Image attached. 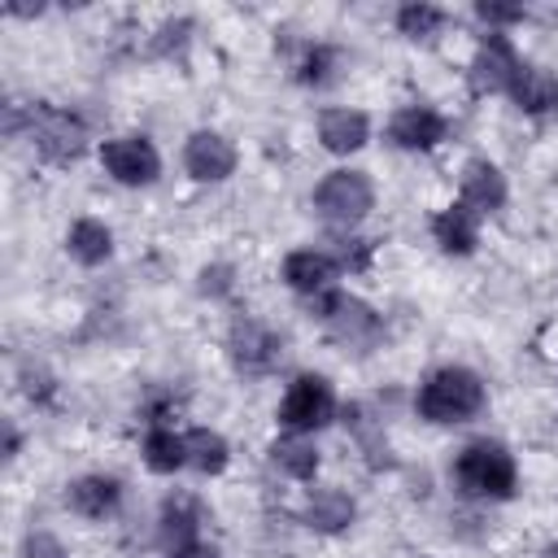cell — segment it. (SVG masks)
<instances>
[{"label": "cell", "instance_id": "obj_1", "mask_svg": "<svg viewBox=\"0 0 558 558\" xmlns=\"http://www.w3.org/2000/svg\"><path fill=\"white\" fill-rule=\"evenodd\" d=\"M414 405L427 423H466L484 410V379L466 366H440L423 379Z\"/></svg>", "mask_w": 558, "mask_h": 558}, {"label": "cell", "instance_id": "obj_2", "mask_svg": "<svg viewBox=\"0 0 558 558\" xmlns=\"http://www.w3.org/2000/svg\"><path fill=\"white\" fill-rule=\"evenodd\" d=\"M453 480L466 497L480 501H506L514 493V453L501 440H471L458 458H453Z\"/></svg>", "mask_w": 558, "mask_h": 558}, {"label": "cell", "instance_id": "obj_3", "mask_svg": "<svg viewBox=\"0 0 558 558\" xmlns=\"http://www.w3.org/2000/svg\"><path fill=\"white\" fill-rule=\"evenodd\" d=\"M310 310L323 318V327L340 340V344H353V349H371L379 336H384V318L366 305V301H357V296H349V292H336V288H327V292H318V296H310Z\"/></svg>", "mask_w": 558, "mask_h": 558}, {"label": "cell", "instance_id": "obj_4", "mask_svg": "<svg viewBox=\"0 0 558 558\" xmlns=\"http://www.w3.org/2000/svg\"><path fill=\"white\" fill-rule=\"evenodd\" d=\"M26 122H31V140L39 148V157L57 161V166H70L83 157L87 148V126L83 118L57 109V105H31L26 109Z\"/></svg>", "mask_w": 558, "mask_h": 558}, {"label": "cell", "instance_id": "obj_5", "mask_svg": "<svg viewBox=\"0 0 558 558\" xmlns=\"http://www.w3.org/2000/svg\"><path fill=\"white\" fill-rule=\"evenodd\" d=\"M336 418V392L323 375H296L279 401V423L296 436H310Z\"/></svg>", "mask_w": 558, "mask_h": 558}, {"label": "cell", "instance_id": "obj_6", "mask_svg": "<svg viewBox=\"0 0 558 558\" xmlns=\"http://www.w3.org/2000/svg\"><path fill=\"white\" fill-rule=\"evenodd\" d=\"M371 205H375V187H371V179H366L362 170H331V174L314 187V209H318L327 222H340V227L366 218Z\"/></svg>", "mask_w": 558, "mask_h": 558}, {"label": "cell", "instance_id": "obj_7", "mask_svg": "<svg viewBox=\"0 0 558 558\" xmlns=\"http://www.w3.org/2000/svg\"><path fill=\"white\" fill-rule=\"evenodd\" d=\"M227 353H231L235 371L270 375L279 366V357H283V340L266 323H257V318H235L231 331H227Z\"/></svg>", "mask_w": 558, "mask_h": 558}, {"label": "cell", "instance_id": "obj_8", "mask_svg": "<svg viewBox=\"0 0 558 558\" xmlns=\"http://www.w3.org/2000/svg\"><path fill=\"white\" fill-rule=\"evenodd\" d=\"M519 65H523V61H519L514 44H510L501 31H488V35L480 39L475 57H471V70H466L471 92H475V96H488V92H510V83H514Z\"/></svg>", "mask_w": 558, "mask_h": 558}, {"label": "cell", "instance_id": "obj_9", "mask_svg": "<svg viewBox=\"0 0 558 558\" xmlns=\"http://www.w3.org/2000/svg\"><path fill=\"white\" fill-rule=\"evenodd\" d=\"M100 166L118 183H126V187H144V183H153L161 174V157H157V148L144 135H113V140H105L100 144Z\"/></svg>", "mask_w": 558, "mask_h": 558}, {"label": "cell", "instance_id": "obj_10", "mask_svg": "<svg viewBox=\"0 0 558 558\" xmlns=\"http://www.w3.org/2000/svg\"><path fill=\"white\" fill-rule=\"evenodd\" d=\"M183 166L201 183H222L235 170V148L218 131H192L187 144H183Z\"/></svg>", "mask_w": 558, "mask_h": 558}, {"label": "cell", "instance_id": "obj_11", "mask_svg": "<svg viewBox=\"0 0 558 558\" xmlns=\"http://www.w3.org/2000/svg\"><path fill=\"white\" fill-rule=\"evenodd\" d=\"M449 122L432 109V105H401L388 122V140L405 153H423V148H436L445 140Z\"/></svg>", "mask_w": 558, "mask_h": 558}, {"label": "cell", "instance_id": "obj_12", "mask_svg": "<svg viewBox=\"0 0 558 558\" xmlns=\"http://www.w3.org/2000/svg\"><path fill=\"white\" fill-rule=\"evenodd\" d=\"M336 275H340V266H336V257L323 253V248H296V253L283 257V283H288L292 292L318 296V292L331 288Z\"/></svg>", "mask_w": 558, "mask_h": 558}, {"label": "cell", "instance_id": "obj_13", "mask_svg": "<svg viewBox=\"0 0 558 558\" xmlns=\"http://www.w3.org/2000/svg\"><path fill=\"white\" fill-rule=\"evenodd\" d=\"M462 205H471L475 214H493L506 205V174L488 157H471L462 166Z\"/></svg>", "mask_w": 558, "mask_h": 558}, {"label": "cell", "instance_id": "obj_14", "mask_svg": "<svg viewBox=\"0 0 558 558\" xmlns=\"http://www.w3.org/2000/svg\"><path fill=\"white\" fill-rule=\"evenodd\" d=\"M480 218H484V214H475L471 205L453 201V205H445V209L432 218V240H436L445 253L466 257V253L475 248V240H480Z\"/></svg>", "mask_w": 558, "mask_h": 558}, {"label": "cell", "instance_id": "obj_15", "mask_svg": "<svg viewBox=\"0 0 558 558\" xmlns=\"http://www.w3.org/2000/svg\"><path fill=\"white\" fill-rule=\"evenodd\" d=\"M318 140L327 153H357L371 140V122L362 109H323L318 113Z\"/></svg>", "mask_w": 558, "mask_h": 558}, {"label": "cell", "instance_id": "obj_16", "mask_svg": "<svg viewBox=\"0 0 558 558\" xmlns=\"http://www.w3.org/2000/svg\"><path fill=\"white\" fill-rule=\"evenodd\" d=\"M118 501H122V484L113 475H83L65 488V506L83 519H105L118 510Z\"/></svg>", "mask_w": 558, "mask_h": 558}, {"label": "cell", "instance_id": "obj_17", "mask_svg": "<svg viewBox=\"0 0 558 558\" xmlns=\"http://www.w3.org/2000/svg\"><path fill=\"white\" fill-rule=\"evenodd\" d=\"M196 532H201V506L192 497H166L161 506V519H157V536L170 554H183L196 545Z\"/></svg>", "mask_w": 558, "mask_h": 558}, {"label": "cell", "instance_id": "obj_18", "mask_svg": "<svg viewBox=\"0 0 558 558\" xmlns=\"http://www.w3.org/2000/svg\"><path fill=\"white\" fill-rule=\"evenodd\" d=\"M510 100L523 109V113H549L558 109V74L545 70V65H519L514 83H510Z\"/></svg>", "mask_w": 558, "mask_h": 558}, {"label": "cell", "instance_id": "obj_19", "mask_svg": "<svg viewBox=\"0 0 558 558\" xmlns=\"http://www.w3.org/2000/svg\"><path fill=\"white\" fill-rule=\"evenodd\" d=\"M353 514H357V506H353L349 493H340V488H323V493H314V497L305 501L301 523L314 527V532H323V536H336V532H344V527L353 523Z\"/></svg>", "mask_w": 558, "mask_h": 558}, {"label": "cell", "instance_id": "obj_20", "mask_svg": "<svg viewBox=\"0 0 558 558\" xmlns=\"http://www.w3.org/2000/svg\"><path fill=\"white\" fill-rule=\"evenodd\" d=\"M65 248H70L74 262H83V266H100V262H109V253H113V235H109L105 222H96V218H78V222L70 227V235H65Z\"/></svg>", "mask_w": 558, "mask_h": 558}, {"label": "cell", "instance_id": "obj_21", "mask_svg": "<svg viewBox=\"0 0 558 558\" xmlns=\"http://www.w3.org/2000/svg\"><path fill=\"white\" fill-rule=\"evenodd\" d=\"M270 462L283 471V475H292V480H314V471H318V449H314V440L310 436H279L275 445H270Z\"/></svg>", "mask_w": 558, "mask_h": 558}, {"label": "cell", "instance_id": "obj_22", "mask_svg": "<svg viewBox=\"0 0 558 558\" xmlns=\"http://www.w3.org/2000/svg\"><path fill=\"white\" fill-rule=\"evenodd\" d=\"M144 462H148V471H157V475H174L179 466H187V445H183V436H174L170 427H153V432L144 436Z\"/></svg>", "mask_w": 558, "mask_h": 558}, {"label": "cell", "instance_id": "obj_23", "mask_svg": "<svg viewBox=\"0 0 558 558\" xmlns=\"http://www.w3.org/2000/svg\"><path fill=\"white\" fill-rule=\"evenodd\" d=\"M183 445H187V466L201 471V475H218L227 466V458H231L227 440L218 432H209V427H192L183 436Z\"/></svg>", "mask_w": 558, "mask_h": 558}, {"label": "cell", "instance_id": "obj_24", "mask_svg": "<svg viewBox=\"0 0 558 558\" xmlns=\"http://www.w3.org/2000/svg\"><path fill=\"white\" fill-rule=\"evenodd\" d=\"M445 26V13L436 9V4H401L397 9V31L405 35V39H436V31Z\"/></svg>", "mask_w": 558, "mask_h": 558}, {"label": "cell", "instance_id": "obj_25", "mask_svg": "<svg viewBox=\"0 0 558 558\" xmlns=\"http://www.w3.org/2000/svg\"><path fill=\"white\" fill-rule=\"evenodd\" d=\"M336 65H340V52L327 48V44H314V48L305 52V61L296 65V78H301L305 87H327V83H336Z\"/></svg>", "mask_w": 558, "mask_h": 558}, {"label": "cell", "instance_id": "obj_26", "mask_svg": "<svg viewBox=\"0 0 558 558\" xmlns=\"http://www.w3.org/2000/svg\"><path fill=\"white\" fill-rule=\"evenodd\" d=\"M187 35H192V22H187V17H174V22H166V26L157 31L153 52H157V57H174V52L187 48Z\"/></svg>", "mask_w": 558, "mask_h": 558}, {"label": "cell", "instance_id": "obj_27", "mask_svg": "<svg viewBox=\"0 0 558 558\" xmlns=\"http://www.w3.org/2000/svg\"><path fill=\"white\" fill-rule=\"evenodd\" d=\"M371 240H357V235H340L336 240V266H344V270H366V262H371Z\"/></svg>", "mask_w": 558, "mask_h": 558}, {"label": "cell", "instance_id": "obj_28", "mask_svg": "<svg viewBox=\"0 0 558 558\" xmlns=\"http://www.w3.org/2000/svg\"><path fill=\"white\" fill-rule=\"evenodd\" d=\"M52 388H57V384H52V375H48L39 362H26V366H22V392H26L35 405H48V401H52Z\"/></svg>", "mask_w": 558, "mask_h": 558}, {"label": "cell", "instance_id": "obj_29", "mask_svg": "<svg viewBox=\"0 0 558 558\" xmlns=\"http://www.w3.org/2000/svg\"><path fill=\"white\" fill-rule=\"evenodd\" d=\"M475 13H480L488 26H514V22H523V9H519V4H497V0H480Z\"/></svg>", "mask_w": 558, "mask_h": 558}, {"label": "cell", "instance_id": "obj_30", "mask_svg": "<svg viewBox=\"0 0 558 558\" xmlns=\"http://www.w3.org/2000/svg\"><path fill=\"white\" fill-rule=\"evenodd\" d=\"M201 292L205 296H227L231 292V266H205L201 270Z\"/></svg>", "mask_w": 558, "mask_h": 558}, {"label": "cell", "instance_id": "obj_31", "mask_svg": "<svg viewBox=\"0 0 558 558\" xmlns=\"http://www.w3.org/2000/svg\"><path fill=\"white\" fill-rule=\"evenodd\" d=\"M22 549H26V558H65V554H61V541L48 536V532H31Z\"/></svg>", "mask_w": 558, "mask_h": 558}, {"label": "cell", "instance_id": "obj_32", "mask_svg": "<svg viewBox=\"0 0 558 558\" xmlns=\"http://www.w3.org/2000/svg\"><path fill=\"white\" fill-rule=\"evenodd\" d=\"M174 558H222V554H218L214 545H201V541H196L192 549H183V554H174Z\"/></svg>", "mask_w": 558, "mask_h": 558}, {"label": "cell", "instance_id": "obj_33", "mask_svg": "<svg viewBox=\"0 0 558 558\" xmlns=\"http://www.w3.org/2000/svg\"><path fill=\"white\" fill-rule=\"evenodd\" d=\"M13 453H17V427L4 423V458H13Z\"/></svg>", "mask_w": 558, "mask_h": 558}, {"label": "cell", "instance_id": "obj_34", "mask_svg": "<svg viewBox=\"0 0 558 558\" xmlns=\"http://www.w3.org/2000/svg\"><path fill=\"white\" fill-rule=\"evenodd\" d=\"M418 558H423V554H418Z\"/></svg>", "mask_w": 558, "mask_h": 558}]
</instances>
